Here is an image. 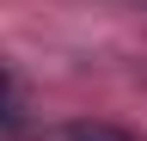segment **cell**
Returning a JSON list of instances; mask_svg holds the SVG:
<instances>
[{"label":"cell","instance_id":"cell-1","mask_svg":"<svg viewBox=\"0 0 147 141\" xmlns=\"http://www.w3.org/2000/svg\"><path fill=\"white\" fill-rule=\"evenodd\" d=\"M61 141H141V135L110 129V123H74V129H61Z\"/></svg>","mask_w":147,"mask_h":141},{"label":"cell","instance_id":"cell-2","mask_svg":"<svg viewBox=\"0 0 147 141\" xmlns=\"http://www.w3.org/2000/svg\"><path fill=\"white\" fill-rule=\"evenodd\" d=\"M0 104H6V74H0Z\"/></svg>","mask_w":147,"mask_h":141}]
</instances>
